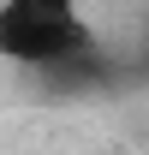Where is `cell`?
Instances as JSON below:
<instances>
[{
	"instance_id": "1",
	"label": "cell",
	"mask_w": 149,
	"mask_h": 155,
	"mask_svg": "<svg viewBox=\"0 0 149 155\" xmlns=\"http://www.w3.org/2000/svg\"><path fill=\"white\" fill-rule=\"evenodd\" d=\"M95 48V24L72 0H6L0 6V60L24 72H60Z\"/></svg>"
}]
</instances>
